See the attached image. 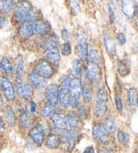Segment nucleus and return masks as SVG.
Listing matches in <instances>:
<instances>
[{
  "instance_id": "nucleus-1",
  "label": "nucleus",
  "mask_w": 138,
  "mask_h": 153,
  "mask_svg": "<svg viewBox=\"0 0 138 153\" xmlns=\"http://www.w3.org/2000/svg\"><path fill=\"white\" fill-rule=\"evenodd\" d=\"M78 133L74 130L70 129H64L59 132L60 142L65 144L66 150L68 151H71L78 140Z\"/></svg>"
},
{
  "instance_id": "nucleus-2",
  "label": "nucleus",
  "mask_w": 138,
  "mask_h": 153,
  "mask_svg": "<svg viewBox=\"0 0 138 153\" xmlns=\"http://www.w3.org/2000/svg\"><path fill=\"white\" fill-rule=\"evenodd\" d=\"M70 91L71 93L70 105L72 109H77L79 107L82 91L80 79L75 78L71 80Z\"/></svg>"
},
{
  "instance_id": "nucleus-3",
  "label": "nucleus",
  "mask_w": 138,
  "mask_h": 153,
  "mask_svg": "<svg viewBox=\"0 0 138 153\" xmlns=\"http://www.w3.org/2000/svg\"><path fill=\"white\" fill-rule=\"evenodd\" d=\"M16 91L18 95L22 98L28 100L33 96V89L30 84L24 82L22 76H16Z\"/></svg>"
},
{
  "instance_id": "nucleus-4",
  "label": "nucleus",
  "mask_w": 138,
  "mask_h": 153,
  "mask_svg": "<svg viewBox=\"0 0 138 153\" xmlns=\"http://www.w3.org/2000/svg\"><path fill=\"white\" fill-rule=\"evenodd\" d=\"M0 89L3 91L5 97L8 101H14L15 89L12 82L8 78L0 77Z\"/></svg>"
},
{
  "instance_id": "nucleus-5",
  "label": "nucleus",
  "mask_w": 138,
  "mask_h": 153,
  "mask_svg": "<svg viewBox=\"0 0 138 153\" xmlns=\"http://www.w3.org/2000/svg\"><path fill=\"white\" fill-rule=\"evenodd\" d=\"M34 72L36 74L45 79L51 78L53 75V70L48 62L45 60H41L35 66Z\"/></svg>"
},
{
  "instance_id": "nucleus-6",
  "label": "nucleus",
  "mask_w": 138,
  "mask_h": 153,
  "mask_svg": "<svg viewBox=\"0 0 138 153\" xmlns=\"http://www.w3.org/2000/svg\"><path fill=\"white\" fill-rule=\"evenodd\" d=\"M30 136L36 145L41 146L45 138V129L41 124H37L30 130Z\"/></svg>"
},
{
  "instance_id": "nucleus-7",
  "label": "nucleus",
  "mask_w": 138,
  "mask_h": 153,
  "mask_svg": "<svg viewBox=\"0 0 138 153\" xmlns=\"http://www.w3.org/2000/svg\"><path fill=\"white\" fill-rule=\"evenodd\" d=\"M109 136L103 127L102 123H96L92 128V137L95 140L106 144L108 142V136Z\"/></svg>"
},
{
  "instance_id": "nucleus-8",
  "label": "nucleus",
  "mask_w": 138,
  "mask_h": 153,
  "mask_svg": "<svg viewBox=\"0 0 138 153\" xmlns=\"http://www.w3.org/2000/svg\"><path fill=\"white\" fill-rule=\"evenodd\" d=\"M32 11V5L28 1H21L17 4L14 10L16 19L19 22L23 17Z\"/></svg>"
},
{
  "instance_id": "nucleus-9",
  "label": "nucleus",
  "mask_w": 138,
  "mask_h": 153,
  "mask_svg": "<svg viewBox=\"0 0 138 153\" xmlns=\"http://www.w3.org/2000/svg\"><path fill=\"white\" fill-rule=\"evenodd\" d=\"M88 45L86 38L84 36H79L78 39V45L76 46V53L79 59L84 61L86 59L88 55Z\"/></svg>"
},
{
  "instance_id": "nucleus-10",
  "label": "nucleus",
  "mask_w": 138,
  "mask_h": 153,
  "mask_svg": "<svg viewBox=\"0 0 138 153\" xmlns=\"http://www.w3.org/2000/svg\"><path fill=\"white\" fill-rule=\"evenodd\" d=\"M51 120L53 122L54 130L60 132L61 131L67 128L65 123V117L61 113H54L51 116Z\"/></svg>"
},
{
  "instance_id": "nucleus-11",
  "label": "nucleus",
  "mask_w": 138,
  "mask_h": 153,
  "mask_svg": "<svg viewBox=\"0 0 138 153\" xmlns=\"http://www.w3.org/2000/svg\"><path fill=\"white\" fill-rule=\"evenodd\" d=\"M86 76L92 82H99L100 79V72L99 65L89 64L86 70Z\"/></svg>"
},
{
  "instance_id": "nucleus-12",
  "label": "nucleus",
  "mask_w": 138,
  "mask_h": 153,
  "mask_svg": "<svg viewBox=\"0 0 138 153\" xmlns=\"http://www.w3.org/2000/svg\"><path fill=\"white\" fill-rule=\"evenodd\" d=\"M45 95L49 102L52 104L57 105L58 101V95H59V88L57 85L55 84H52L47 88L45 91Z\"/></svg>"
},
{
  "instance_id": "nucleus-13",
  "label": "nucleus",
  "mask_w": 138,
  "mask_h": 153,
  "mask_svg": "<svg viewBox=\"0 0 138 153\" xmlns=\"http://www.w3.org/2000/svg\"><path fill=\"white\" fill-rule=\"evenodd\" d=\"M137 6V2L135 1H123L121 6L122 12L127 18H132L136 11Z\"/></svg>"
},
{
  "instance_id": "nucleus-14",
  "label": "nucleus",
  "mask_w": 138,
  "mask_h": 153,
  "mask_svg": "<svg viewBox=\"0 0 138 153\" xmlns=\"http://www.w3.org/2000/svg\"><path fill=\"white\" fill-rule=\"evenodd\" d=\"M70 88L67 87L62 86L59 90V99L61 106L63 108H67L70 105Z\"/></svg>"
},
{
  "instance_id": "nucleus-15",
  "label": "nucleus",
  "mask_w": 138,
  "mask_h": 153,
  "mask_svg": "<svg viewBox=\"0 0 138 153\" xmlns=\"http://www.w3.org/2000/svg\"><path fill=\"white\" fill-rule=\"evenodd\" d=\"M29 80H30L31 84L37 88H44L47 86V80L46 79L41 77L34 72L30 74Z\"/></svg>"
},
{
  "instance_id": "nucleus-16",
  "label": "nucleus",
  "mask_w": 138,
  "mask_h": 153,
  "mask_svg": "<svg viewBox=\"0 0 138 153\" xmlns=\"http://www.w3.org/2000/svg\"><path fill=\"white\" fill-rule=\"evenodd\" d=\"M19 35L24 39H29L34 33L33 22L24 23L19 28Z\"/></svg>"
},
{
  "instance_id": "nucleus-17",
  "label": "nucleus",
  "mask_w": 138,
  "mask_h": 153,
  "mask_svg": "<svg viewBox=\"0 0 138 153\" xmlns=\"http://www.w3.org/2000/svg\"><path fill=\"white\" fill-rule=\"evenodd\" d=\"M107 101H97L94 105V113L97 117H102L107 111Z\"/></svg>"
},
{
  "instance_id": "nucleus-18",
  "label": "nucleus",
  "mask_w": 138,
  "mask_h": 153,
  "mask_svg": "<svg viewBox=\"0 0 138 153\" xmlns=\"http://www.w3.org/2000/svg\"><path fill=\"white\" fill-rule=\"evenodd\" d=\"M65 123L68 129L74 130L78 125V118L73 112H70L65 117Z\"/></svg>"
},
{
  "instance_id": "nucleus-19",
  "label": "nucleus",
  "mask_w": 138,
  "mask_h": 153,
  "mask_svg": "<svg viewBox=\"0 0 138 153\" xmlns=\"http://www.w3.org/2000/svg\"><path fill=\"white\" fill-rule=\"evenodd\" d=\"M56 106L57 105H55L52 104L51 102H47L45 103L43 107L41 108V115L43 117H51V116L55 113L56 111Z\"/></svg>"
},
{
  "instance_id": "nucleus-20",
  "label": "nucleus",
  "mask_w": 138,
  "mask_h": 153,
  "mask_svg": "<svg viewBox=\"0 0 138 153\" xmlns=\"http://www.w3.org/2000/svg\"><path fill=\"white\" fill-rule=\"evenodd\" d=\"M102 125L108 135L113 134L116 131V123L115 119L112 117H108L106 118Z\"/></svg>"
},
{
  "instance_id": "nucleus-21",
  "label": "nucleus",
  "mask_w": 138,
  "mask_h": 153,
  "mask_svg": "<svg viewBox=\"0 0 138 153\" xmlns=\"http://www.w3.org/2000/svg\"><path fill=\"white\" fill-rule=\"evenodd\" d=\"M4 118L6 122L9 126H14L16 123L15 113L11 107H7L4 111Z\"/></svg>"
},
{
  "instance_id": "nucleus-22",
  "label": "nucleus",
  "mask_w": 138,
  "mask_h": 153,
  "mask_svg": "<svg viewBox=\"0 0 138 153\" xmlns=\"http://www.w3.org/2000/svg\"><path fill=\"white\" fill-rule=\"evenodd\" d=\"M33 117L28 112H24L20 115L19 122L23 128H29L33 124Z\"/></svg>"
},
{
  "instance_id": "nucleus-23",
  "label": "nucleus",
  "mask_w": 138,
  "mask_h": 153,
  "mask_svg": "<svg viewBox=\"0 0 138 153\" xmlns=\"http://www.w3.org/2000/svg\"><path fill=\"white\" fill-rule=\"evenodd\" d=\"M60 140L59 137H57L55 134H51L48 136L46 141L47 146L50 149H56L59 146Z\"/></svg>"
},
{
  "instance_id": "nucleus-24",
  "label": "nucleus",
  "mask_w": 138,
  "mask_h": 153,
  "mask_svg": "<svg viewBox=\"0 0 138 153\" xmlns=\"http://www.w3.org/2000/svg\"><path fill=\"white\" fill-rule=\"evenodd\" d=\"M87 58L90 64L99 65L100 62V57L99 53L94 48H90L88 50Z\"/></svg>"
},
{
  "instance_id": "nucleus-25",
  "label": "nucleus",
  "mask_w": 138,
  "mask_h": 153,
  "mask_svg": "<svg viewBox=\"0 0 138 153\" xmlns=\"http://www.w3.org/2000/svg\"><path fill=\"white\" fill-rule=\"evenodd\" d=\"M104 42L105 49L108 53L111 55L115 54L116 51V45L113 39H111L109 36L106 35L104 38Z\"/></svg>"
},
{
  "instance_id": "nucleus-26",
  "label": "nucleus",
  "mask_w": 138,
  "mask_h": 153,
  "mask_svg": "<svg viewBox=\"0 0 138 153\" xmlns=\"http://www.w3.org/2000/svg\"><path fill=\"white\" fill-rule=\"evenodd\" d=\"M33 24L34 33L40 34V35H44L48 31L49 26L47 23L42 21H36V22H34Z\"/></svg>"
},
{
  "instance_id": "nucleus-27",
  "label": "nucleus",
  "mask_w": 138,
  "mask_h": 153,
  "mask_svg": "<svg viewBox=\"0 0 138 153\" xmlns=\"http://www.w3.org/2000/svg\"><path fill=\"white\" fill-rule=\"evenodd\" d=\"M59 44V38L56 36H53L50 38L44 45V48L46 50V51H50V50L57 49V47Z\"/></svg>"
},
{
  "instance_id": "nucleus-28",
  "label": "nucleus",
  "mask_w": 138,
  "mask_h": 153,
  "mask_svg": "<svg viewBox=\"0 0 138 153\" xmlns=\"http://www.w3.org/2000/svg\"><path fill=\"white\" fill-rule=\"evenodd\" d=\"M0 68L7 74H11L13 72V66L10 61L7 57H3L0 62Z\"/></svg>"
},
{
  "instance_id": "nucleus-29",
  "label": "nucleus",
  "mask_w": 138,
  "mask_h": 153,
  "mask_svg": "<svg viewBox=\"0 0 138 153\" xmlns=\"http://www.w3.org/2000/svg\"><path fill=\"white\" fill-rule=\"evenodd\" d=\"M116 136H117V139L119 142V143L123 145V146L125 147H127L128 146V144L129 143L130 136L129 134L126 132V131L121 130H119L117 131Z\"/></svg>"
},
{
  "instance_id": "nucleus-30",
  "label": "nucleus",
  "mask_w": 138,
  "mask_h": 153,
  "mask_svg": "<svg viewBox=\"0 0 138 153\" xmlns=\"http://www.w3.org/2000/svg\"><path fill=\"white\" fill-rule=\"evenodd\" d=\"M82 96L84 101L87 102H90L92 99V88L88 84H84V86L82 88Z\"/></svg>"
},
{
  "instance_id": "nucleus-31",
  "label": "nucleus",
  "mask_w": 138,
  "mask_h": 153,
  "mask_svg": "<svg viewBox=\"0 0 138 153\" xmlns=\"http://www.w3.org/2000/svg\"><path fill=\"white\" fill-rule=\"evenodd\" d=\"M13 1H0V12L3 14H9L12 11L14 5Z\"/></svg>"
},
{
  "instance_id": "nucleus-32",
  "label": "nucleus",
  "mask_w": 138,
  "mask_h": 153,
  "mask_svg": "<svg viewBox=\"0 0 138 153\" xmlns=\"http://www.w3.org/2000/svg\"><path fill=\"white\" fill-rule=\"evenodd\" d=\"M46 56L50 62L53 63H57L60 60L59 51L57 49H52L50 51H47Z\"/></svg>"
},
{
  "instance_id": "nucleus-33",
  "label": "nucleus",
  "mask_w": 138,
  "mask_h": 153,
  "mask_svg": "<svg viewBox=\"0 0 138 153\" xmlns=\"http://www.w3.org/2000/svg\"><path fill=\"white\" fill-rule=\"evenodd\" d=\"M82 70H81V65L78 59H75L73 62L72 68H71V74L73 77L76 78H79L81 75Z\"/></svg>"
},
{
  "instance_id": "nucleus-34",
  "label": "nucleus",
  "mask_w": 138,
  "mask_h": 153,
  "mask_svg": "<svg viewBox=\"0 0 138 153\" xmlns=\"http://www.w3.org/2000/svg\"><path fill=\"white\" fill-rule=\"evenodd\" d=\"M127 97H128V100L129 103L131 104L132 106H135L136 105L137 101V91L135 88H131L128 90L127 91Z\"/></svg>"
},
{
  "instance_id": "nucleus-35",
  "label": "nucleus",
  "mask_w": 138,
  "mask_h": 153,
  "mask_svg": "<svg viewBox=\"0 0 138 153\" xmlns=\"http://www.w3.org/2000/svg\"><path fill=\"white\" fill-rule=\"evenodd\" d=\"M77 117L82 121L86 120L88 115V108L86 105H83L79 108L78 111V114L76 115Z\"/></svg>"
},
{
  "instance_id": "nucleus-36",
  "label": "nucleus",
  "mask_w": 138,
  "mask_h": 153,
  "mask_svg": "<svg viewBox=\"0 0 138 153\" xmlns=\"http://www.w3.org/2000/svg\"><path fill=\"white\" fill-rule=\"evenodd\" d=\"M118 72L121 76H125L129 74V70L124 62H120L118 65Z\"/></svg>"
},
{
  "instance_id": "nucleus-37",
  "label": "nucleus",
  "mask_w": 138,
  "mask_h": 153,
  "mask_svg": "<svg viewBox=\"0 0 138 153\" xmlns=\"http://www.w3.org/2000/svg\"><path fill=\"white\" fill-rule=\"evenodd\" d=\"M97 101H107V93L104 87H100L97 92Z\"/></svg>"
},
{
  "instance_id": "nucleus-38",
  "label": "nucleus",
  "mask_w": 138,
  "mask_h": 153,
  "mask_svg": "<svg viewBox=\"0 0 138 153\" xmlns=\"http://www.w3.org/2000/svg\"><path fill=\"white\" fill-rule=\"evenodd\" d=\"M61 50H62V53L63 55L68 56V55H70L71 53V47L70 43L69 42H66L63 45Z\"/></svg>"
},
{
  "instance_id": "nucleus-39",
  "label": "nucleus",
  "mask_w": 138,
  "mask_h": 153,
  "mask_svg": "<svg viewBox=\"0 0 138 153\" xmlns=\"http://www.w3.org/2000/svg\"><path fill=\"white\" fill-rule=\"evenodd\" d=\"M24 70V65H23V62L21 57L18 58L16 63V76H21V74L23 72Z\"/></svg>"
},
{
  "instance_id": "nucleus-40",
  "label": "nucleus",
  "mask_w": 138,
  "mask_h": 153,
  "mask_svg": "<svg viewBox=\"0 0 138 153\" xmlns=\"http://www.w3.org/2000/svg\"><path fill=\"white\" fill-rule=\"evenodd\" d=\"M79 2L78 1H71V9L73 14H78L79 11Z\"/></svg>"
},
{
  "instance_id": "nucleus-41",
  "label": "nucleus",
  "mask_w": 138,
  "mask_h": 153,
  "mask_svg": "<svg viewBox=\"0 0 138 153\" xmlns=\"http://www.w3.org/2000/svg\"><path fill=\"white\" fill-rule=\"evenodd\" d=\"M116 39H117L118 43L120 45H124L126 43L127 39L126 36L125 35V34L123 33H119L116 35Z\"/></svg>"
},
{
  "instance_id": "nucleus-42",
  "label": "nucleus",
  "mask_w": 138,
  "mask_h": 153,
  "mask_svg": "<svg viewBox=\"0 0 138 153\" xmlns=\"http://www.w3.org/2000/svg\"><path fill=\"white\" fill-rule=\"evenodd\" d=\"M115 105H116V107L117 110L119 111H121L122 109H123V102H122V101L121 98L118 96H116L115 97Z\"/></svg>"
},
{
  "instance_id": "nucleus-43",
  "label": "nucleus",
  "mask_w": 138,
  "mask_h": 153,
  "mask_svg": "<svg viewBox=\"0 0 138 153\" xmlns=\"http://www.w3.org/2000/svg\"><path fill=\"white\" fill-rule=\"evenodd\" d=\"M108 14H109L110 22L111 24H112L114 22V21L115 20V15L113 8H111V7H109V8H108Z\"/></svg>"
},
{
  "instance_id": "nucleus-44",
  "label": "nucleus",
  "mask_w": 138,
  "mask_h": 153,
  "mask_svg": "<svg viewBox=\"0 0 138 153\" xmlns=\"http://www.w3.org/2000/svg\"><path fill=\"white\" fill-rule=\"evenodd\" d=\"M7 23V18L5 16H0V28L6 26Z\"/></svg>"
},
{
  "instance_id": "nucleus-45",
  "label": "nucleus",
  "mask_w": 138,
  "mask_h": 153,
  "mask_svg": "<svg viewBox=\"0 0 138 153\" xmlns=\"http://www.w3.org/2000/svg\"><path fill=\"white\" fill-rule=\"evenodd\" d=\"M83 153H95V151L94 148L92 146H88L84 150Z\"/></svg>"
},
{
  "instance_id": "nucleus-46",
  "label": "nucleus",
  "mask_w": 138,
  "mask_h": 153,
  "mask_svg": "<svg viewBox=\"0 0 138 153\" xmlns=\"http://www.w3.org/2000/svg\"><path fill=\"white\" fill-rule=\"evenodd\" d=\"M36 105L34 102H32L30 103V110L31 113H34L36 111Z\"/></svg>"
},
{
  "instance_id": "nucleus-47",
  "label": "nucleus",
  "mask_w": 138,
  "mask_h": 153,
  "mask_svg": "<svg viewBox=\"0 0 138 153\" xmlns=\"http://www.w3.org/2000/svg\"><path fill=\"white\" fill-rule=\"evenodd\" d=\"M68 35H69L68 31L66 30V29H63V30H62V36L63 39H67L69 37Z\"/></svg>"
},
{
  "instance_id": "nucleus-48",
  "label": "nucleus",
  "mask_w": 138,
  "mask_h": 153,
  "mask_svg": "<svg viewBox=\"0 0 138 153\" xmlns=\"http://www.w3.org/2000/svg\"><path fill=\"white\" fill-rule=\"evenodd\" d=\"M4 121L3 120H1V118H0V132L2 131V130L4 129Z\"/></svg>"
},
{
  "instance_id": "nucleus-49",
  "label": "nucleus",
  "mask_w": 138,
  "mask_h": 153,
  "mask_svg": "<svg viewBox=\"0 0 138 153\" xmlns=\"http://www.w3.org/2000/svg\"><path fill=\"white\" fill-rule=\"evenodd\" d=\"M4 106V101H3V99H2L1 96L0 95V108H1Z\"/></svg>"
},
{
  "instance_id": "nucleus-50",
  "label": "nucleus",
  "mask_w": 138,
  "mask_h": 153,
  "mask_svg": "<svg viewBox=\"0 0 138 153\" xmlns=\"http://www.w3.org/2000/svg\"><path fill=\"white\" fill-rule=\"evenodd\" d=\"M136 104H137V107H138V97H137V101H136Z\"/></svg>"
},
{
  "instance_id": "nucleus-51",
  "label": "nucleus",
  "mask_w": 138,
  "mask_h": 153,
  "mask_svg": "<svg viewBox=\"0 0 138 153\" xmlns=\"http://www.w3.org/2000/svg\"><path fill=\"white\" fill-rule=\"evenodd\" d=\"M137 20H138V11H137Z\"/></svg>"
},
{
  "instance_id": "nucleus-52",
  "label": "nucleus",
  "mask_w": 138,
  "mask_h": 153,
  "mask_svg": "<svg viewBox=\"0 0 138 153\" xmlns=\"http://www.w3.org/2000/svg\"><path fill=\"white\" fill-rule=\"evenodd\" d=\"M137 50H138V45H137Z\"/></svg>"
},
{
  "instance_id": "nucleus-53",
  "label": "nucleus",
  "mask_w": 138,
  "mask_h": 153,
  "mask_svg": "<svg viewBox=\"0 0 138 153\" xmlns=\"http://www.w3.org/2000/svg\"><path fill=\"white\" fill-rule=\"evenodd\" d=\"M0 148H1V147H0Z\"/></svg>"
}]
</instances>
